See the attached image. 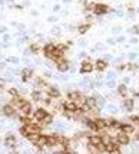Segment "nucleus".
<instances>
[{
    "mask_svg": "<svg viewBox=\"0 0 139 154\" xmlns=\"http://www.w3.org/2000/svg\"><path fill=\"white\" fill-rule=\"evenodd\" d=\"M2 114H3L5 117H7V118H15V117L17 115V109H16L15 107H12L10 104H5V105L2 107Z\"/></svg>",
    "mask_w": 139,
    "mask_h": 154,
    "instance_id": "obj_1",
    "label": "nucleus"
},
{
    "mask_svg": "<svg viewBox=\"0 0 139 154\" xmlns=\"http://www.w3.org/2000/svg\"><path fill=\"white\" fill-rule=\"evenodd\" d=\"M46 94H47L52 99H60V97H62L60 89H59L56 85H47V88H46Z\"/></svg>",
    "mask_w": 139,
    "mask_h": 154,
    "instance_id": "obj_2",
    "label": "nucleus"
},
{
    "mask_svg": "<svg viewBox=\"0 0 139 154\" xmlns=\"http://www.w3.org/2000/svg\"><path fill=\"white\" fill-rule=\"evenodd\" d=\"M19 111L22 112V115H26V117H29L32 112H33V107H32V102L30 101H26V99H23V102H22V105L19 107Z\"/></svg>",
    "mask_w": 139,
    "mask_h": 154,
    "instance_id": "obj_3",
    "label": "nucleus"
},
{
    "mask_svg": "<svg viewBox=\"0 0 139 154\" xmlns=\"http://www.w3.org/2000/svg\"><path fill=\"white\" fill-rule=\"evenodd\" d=\"M109 10H110V9H109L108 5H105V3H96V5H95V9H93V15L102 16V15L108 13Z\"/></svg>",
    "mask_w": 139,
    "mask_h": 154,
    "instance_id": "obj_4",
    "label": "nucleus"
},
{
    "mask_svg": "<svg viewBox=\"0 0 139 154\" xmlns=\"http://www.w3.org/2000/svg\"><path fill=\"white\" fill-rule=\"evenodd\" d=\"M33 75H35V71H33L32 68H23V69H22V72H20L22 82H23V84H26L27 81H30V79L33 78Z\"/></svg>",
    "mask_w": 139,
    "mask_h": 154,
    "instance_id": "obj_5",
    "label": "nucleus"
},
{
    "mask_svg": "<svg viewBox=\"0 0 139 154\" xmlns=\"http://www.w3.org/2000/svg\"><path fill=\"white\" fill-rule=\"evenodd\" d=\"M95 69V66H93V63L90 62V61H83L82 63H80V69H79V74H90L92 71Z\"/></svg>",
    "mask_w": 139,
    "mask_h": 154,
    "instance_id": "obj_6",
    "label": "nucleus"
},
{
    "mask_svg": "<svg viewBox=\"0 0 139 154\" xmlns=\"http://www.w3.org/2000/svg\"><path fill=\"white\" fill-rule=\"evenodd\" d=\"M33 120L35 121H37V122H40L46 115H47V111L45 109V108H36V109H33Z\"/></svg>",
    "mask_w": 139,
    "mask_h": 154,
    "instance_id": "obj_7",
    "label": "nucleus"
},
{
    "mask_svg": "<svg viewBox=\"0 0 139 154\" xmlns=\"http://www.w3.org/2000/svg\"><path fill=\"white\" fill-rule=\"evenodd\" d=\"M56 69L59 71V72H67L69 69H70V62H69V59H66V58H63L59 63H56Z\"/></svg>",
    "mask_w": 139,
    "mask_h": 154,
    "instance_id": "obj_8",
    "label": "nucleus"
},
{
    "mask_svg": "<svg viewBox=\"0 0 139 154\" xmlns=\"http://www.w3.org/2000/svg\"><path fill=\"white\" fill-rule=\"evenodd\" d=\"M5 145L9 147V148H16V145H17L16 137H15L13 134H7V135L5 137Z\"/></svg>",
    "mask_w": 139,
    "mask_h": 154,
    "instance_id": "obj_9",
    "label": "nucleus"
},
{
    "mask_svg": "<svg viewBox=\"0 0 139 154\" xmlns=\"http://www.w3.org/2000/svg\"><path fill=\"white\" fill-rule=\"evenodd\" d=\"M63 109H66V111H70V112H76L78 109H79V105L76 104V102H73V101H65L63 102Z\"/></svg>",
    "mask_w": 139,
    "mask_h": 154,
    "instance_id": "obj_10",
    "label": "nucleus"
},
{
    "mask_svg": "<svg viewBox=\"0 0 139 154\" xmlns=\"http://www.w3.org/2000/svg\"><path fill=\"white\" fill-rule=\"evenodd\" d=\"M116 143L118 144H123V145H126V144H129L130 143V138H129V135L128 134H125V132H119L118 135H116Z\"/></svg>",
    "mask_w": 139,
    "mask_h": 154,
    "instance_id": "obj_11",
    "label": "nucleus"
},
{
    "mask_svg": "<svg viewBox=\"0 0 139 154\" xmlns=\"http://www.w3.org/2000/svg\"><path fill=\"white\" fill-rule=\"evenodd\" d=\"M55 48H56V45H55V43H46V45L42 48V51H43V55H45L46 58H49V56L53 53Z\"/></svg>",
    "mask_w": 139,
    "mask_h": 154,
    "instance_id": "obj_12",
    "label": "nucleus"
},
{
    "mask_svg": "<svg viewBox=\"0 0 139 154\" xmlns=\"http://www.w3.org/2000/svg\"><path fill=\"white\" fill-rule=\"evenodd\" d=\"M46 143H47V135H46V134H40L39 138H37V141H36L33 145H36L37 148H45V147H46Z\"/></svg>",
    "mask_w": 139,
    "mask_h": 154,
    "instance_id": "obj_13",
    "label": "nucleus"
},
{
    "mask_svg": "<svg viewBox=\"0 0 139 154\" xmlns=\"http://www.w3.org/2000/svg\"><path fill=\"white\" fill-rule=\"evenodd\" d=\"M95 69L96 71H99V72H103L105 69H106V66H108V62L105 61V59H98L96 62H95Z\"/></svg>",
    "mask_w": 139,
    "mask_h": 154,
    "instance_id": "obj_14",
    "label": "nucleus"
},
{
    "mask_svg": "<svg viewBox=\"0 0 139 154\" xmlns=\"http://www.w3.org/2000/svg\"><path fill=\"white\" fill-rule=\"evenodd\" d=\"M35 86H36V89L47 88V82L45 81V78H42V76H37V78L35 79Z\"/></svg>",
    "mask_w": 139,
    "mask_h": 154,
    "instance_id": "obj_15",
    "label": "nucleus"
},
{
    "mask_svg": "<svg viewBox=\"0 0 139 154\" xmlns=\"http://www.w3.org/2000/svg\"><path fill=\"white\" fill-rule=\"evenodd\" d=\"M85 104L92 109V108H98V99H96V97L93 95V97H86V101H85Z\"/></svg>",
    "mask_w": 139,
    "mask_h": 154,
    "instance_id": "obj_16",
    "label": "nucleus"
},
{
    "mask_svg": "<svg viewBox=\"0 0 139 154\" xmlns=\"http://www.w3.org/2000/svg\"><path fill=\"white\" fill-rule=\"evenodd\" d=\"M92 120L95 121V124H96V127L99 128V131L108 127V121H106V120H103V118H99V117H96V118H92Z\"/></svg>",
    "mask_w": 139,
    "mask_h": 154,
    "instance_id": "obj_17",
    "label": "nucleus"
},
{
    "mask_svg": "<svg viewBox=\"0 0 139 154\" xmlns=\"http://www.w3.org/2000/svg\"><path fill=\"white\" fill-rule=\"evenodd\" d=\"M119 130H120V132H125V134H128V135H129L130 132H133V131H135L133 125H130V124H120Z\"/></svg>",
    "mask_w": 139,
    "mask_h": 154,
    "instance_id": "obj_18",
    "label": "nucleus"
},
{
    "mask_svg": "<svg viewBox=\"0 0 139 154\" xmlns=\"http://www.w3.org/2000/svg\"><path fill=\"white\" fill-rule=\"evenodd\" d=\"M89 144H92V145H95V147H98L100 143H103V140H102V137H99V135H89Z\"/></svg>",
    "mask_w": 139,
    "mask_h": 154,
    "instance_id": "obj_19",
    "label": "nucleus"
},
{
    "mask_svg": "<svg viewBox=\"0 0 139 154\" xmlns=\"http://www.w3.org/2000/svg\"><path fill=\"white\" fill-rule=\"evenodd\" d=\"M133 107H135V102H133V99H130V98H126V99H123V108H125L126 111H132V109H133Z\"/></svg>",
    "mask_w": 139,
    "mask_h": 154,
    "instance_id": "obj_20",
    "label": "nucleus"
},
{
    "mask_svg": "<svg viewBox=\"0 0 139 154\" xmlns=\"http://www.w3.org/2000/svg\"><path fill=\"white\" fill-rule=\"evenodd\" d=\"M30 97H32V99L35 102H40V99H42V91L40 89H35V91H32Z\"/></svg>",
    "mask_w": 139,
    "mask_h": 154,
    "instance_id": "obj_21",
    "label": "nucleus"
},
{
    "mask_svg": "<svg viewBox=\"0 0 139 154\" xmlns=\"http://www.w3.org/2000/svg\"><path fill=\"white\" fill-rule=\"evenodd\" d=\"M89 29H90V23H82V25L78 26V32H79L80 35H85Z\"/></svg>",
    "mask_w": 139,
    "mask_h": 154,
    "instance_id": "obj_22",
    "label": "nucleus"
},
{
    "mask_svg": "<svg viewBox=\"0 0 139 154\" xmlns=\"http://www.w3.org/2000/svg\"><path fill=\"white\" fill-rule=\"evenodd\" d=\"M27 49H29V51H30V53H33V55H37V53L42 51V49H40V46H39L36 42H35V43H30Z\"/></svg>",
    "mask_w": 139,
    "mask_h": 154,
    "instance_id": "obj_23",
    "label": "nucleus"
},
{
    "mask_svg": "<svg viewBox=\"0 0 139 154\" xmlns=\"http://www.w3.org/2000/svg\"><path fill=\"white\" fill-rule=\"evenodd\" d=\"M52 122H53V115L47 112V115H46V117H45V118H43V120H42L39 124L43 127V125H49V124H52Z\"/></svg>",
    "mask_w": 139,
    "mask_h": 154,
    "instance_id": "obj_24",
    "label": "nucleus"
},
{
    "mask_svg": "<svg viewBox=\"0 0 139 154\" xmlns=\"http://www.w3.org/2000/svg\"><path fill=\"white\" fill-rule=\"evenodd\" d=\"M7 92H9V95H10L12 98H20V97H22V95H20V92H19V89H16L15 86L9 88V89H7Z\"/></svg>",
    "mask_w": 139,
    "mask_h": 154,
    "instance_id": "obj_25",
    "label": "nucleus"
},
{
    "mask_svg": "<svg viewBox=\"0 0 139 154\" xmlns=\"http://www.w3.org/2000/svg\"><path fill=\"white\" fill-rule=\"evenodd\" d=\"M118 94H119L120 97H126V95H128V88H126L125 84H122V85L118 86Z\"/></svg>",
    "mask_w": 139,
    "mask_h": 154,
    "instance_id": "obj_26",
    "label": "nucleus"
},
{
    "mask_svg": "<svg viewBox=\"0 0 139 154\" xmlns=\"http://www.w3.org/2000/svg\"><path fill=\"white\" fill-rule=\"evenodd\" d=\"M106 121H108V127H113V128H119L120 127V122L118 120H115V118H109Z\"/></svg>",
    "mask_w": 139,
    "mask_h": 154,
    "instance_id": "obj_27",
    "label": "nucleus"
},
{
    "mask_svg": "<svg viewBox=\"0 0 139 154\" xmlns=\"http://www.w3.org/2000/svg\"><path fill=\"white\" fill-rule=\"evenodd\" d=\"M19 121L23 124V125H26V124H30V122H33L29 117H26V115H22V117H19Z\"/></svg>",
    "mask_w": 139,
    "mask_h": 154,
    "instance_id": "obj_28",
    "label": "nucleus"
},
{
    "mask_svg": "<svg viewBox=\"0 0 139 154\" xmlns=\"http://www.w3.org/2000/svg\"><path fill=\"white\" fill-rule=\"evenodd\" d=\"M56 48H57L59 51H62V52H65V53H66V52L69 51V46H67L66 43H57V45H56Z\"/></svg>",
    "mask_w": 139,
    "mask_h": 154,
    "instance_id": "obj_29",
    "label": "nucleus"
},
{
    "mask_svg": "<svg viewBox=\"0 0 139 154\" xmlns=\"http://www.w3.org/2000/svg\"><path fill=\"white\" fill-rule=\"evenodd\" d=\"M39 135H40V134H30V135L27 137V140H29V141H30L32 144H35V143L37 141V138H39Z\"/></svg>",
    "mask_w": 139,
    "mask_h": 154,
    "instance_id": "obj_30",
    "label": "nucleus"
},
{
    "mask_svg": "<svg viewBox=\"0 0 139 154\" xmlns=\"http://www.w3.org/2000/svg\"><path fill=\"white\" fill-rule=\"evenodd\" d=\"M7 62H12V63L17 65V63L20 62V59H19L17 56H9V58H7Z\"/></svg>",
    "mask_w": 139,
    "mask_h": 154,
    "instance_id": "obj_31",
    "label": "nucleus"
},
{
    "mask_svg": "<svg viewBox=\"0 0 139 154\" xmlns=\"http://www.w3.org/2000/svg\"><path fill=\"white\" fill-rule=\"evenodd\" d=\"M50 33H52V35H55V36H59V35H60V28H59V26H55V28H52Z\"/></svg>",
    "mask_w": 139,
    "mask_h": 154,
    "instance_id": "obj_32",
    "label": "nucleus"
},
{
    "mask_svg": "<svg viewBox=\"0 0 139 154\" xmlns=\"http://www.w3.org/2000/svg\"><path fill=\"white\" fill-rule=\"evenodd\" d=\"M10 39H12L10 35H9V33H5V35H3V45H9V43H10Z\"/></svg>",
    "mask_w": 139,
    "mask_h": 154,
    "instance_id": "obj_33",
    "label": "nucleus"
},
{
    "mask_svg": "<svg viewBox=\"0 0 139 154\" xmlns=\"http://www.w3.org/2000/svg\"><path fill=\"white\" fill-rule=\"evenodd\" d=\"M125 66H126L128 71H136L138 69V65H135V63H126Z\"/></svg>",
    "mask_w": 139,
    "mask_h": 154,
    "instance_id": "obj_34",
    "label": "nucleus"
},
{
    "mask_svg": "<svg viewBox=\"0 0 139 154\" xmlns=\"http://www.w3.org/2000/svg\"><path fill=\"white\" fill-rule=\"evenodd\" d=\"M95 5H96V3H86V6H85V10H92V12H93V9H95Z\"/></svg>",
    "mask_w": 139,
    "mask_h": 154,
    "instance_id": "obj_35",
    "label": "nucleus"
},
{
    "mask_svg": "<svg viewBox=\"0 0 139 154\" xmlns=\"http://www.w3.org/2000/svg\"><path fill=\"white\" fill-rule=\"evenodd\" d=\"M108 109H109L110 112H113V114H115V112H118V108H116L115 105H109V107H108Z\"/></svg>",
    "mask_w": 139,
    "mask_h": 154,
    "instance_id": "obj_36",
    "label": "nucleus"
},
{
    "mask_svg": "<svg viewBox=\"0 0 139 154\" xmlns=\"http://www.w3.org/2000/svg\"><path fill=\"white\" fill-rule=\"evenodd\" d=\"M130 32H133V33H138V35H139V25L133 26V29H130Z\"/></svg>",
    "mask_w": 139,
    "mask_h": 154,
    "instance_id": "obj_37",
    "label": "nucleus"
},
{
    "mask_svg": "<svg viewBox=\"0 0 139 154\" xmlns=\"http://www.w3.org/2000/svg\"><path fill=\"white\" fill-rule=\"evenodd\" d=\"M0 33H2V35L7 33V28H6V26H2V28H0Z\"/></svg>",
    "mask_w": 139,
    "mask_h": 154,
    "instance_id": "obj_38",
    "label": "nucleus"
},
{
    "mask_svg": "<svg viewBox=\"0 0 139 154\" xmlns=\"http://www.w3.org/2000/svg\"><path fill=\"white\" fill-rule=\"evenodd\" d=\"M59 10H60V5H55V6H53V12H55V13H57Z\"/></svg>",
    "mask_w": 139,
    "mask_h": 154,
    "instance_id": "obj_39",
    "label": "nucleus"
},
{
    "mask_svg": "<svg viewBox=\"0 0 139 154\" xmlns=\"http://www.w3.org/2000/svg\"><path fill=\"white\" fill-rule=\"evenodd\" d=\"M113 78H115V72H109V74H108V79H109V81H112Z\"/></svg>",
    "mask_w": 139,
    "mask_h": 154,
    "instance_id": "obj_40",
    "label": "nucleus"
},
{
    "mask_svg": "<svg viewBox=\"0 0 139 154\" xmlns=\"http://www.w3.org/2000/svg\"><path fill=\"white\" fill-rule=\"evenodd\" d=\"M109 154H122V153H120V150H119V148H115V150H112Z\"/></svg>",
    "mask_w": 139,
    "mask_h": 154,
    "instance_id": "obj_41",
    "label": "nucleus"
},
{
    "mask_svg": "<svg viewBox=\"0 0 139 154\" xmlns=\"http://www.w3.org/2000/svg\"><path fill=\"white\" fill-rule=\"evenodd\" d=\"M52 76H53V75H52L50 71H46V72H45V78H52Z\"/></svg>",
    "mask_w": 139,
    "mask_h": 154,
    "instance_id": "obj_42",
    "label": "nucleus"
},
{
    "mask_svg": "<svg viewBox=\"0 0 139 154\" xmlns=\"http://www.w3.org/2000/svg\"><path fill=\"white\" fill-rule=\"evenodd\" d=\"M106 85H108L109 88H112V86H115V82H113V81H108V82H106Z\"/></svg>",
    "mask_w": 139,
    "mask_h": 154,
    "instance_id": "obj_43",
    "label": "nucleus"
},
{
    "mask_svg": "<svg viewBox=\"0 0 139 154\" xmlns=\"http://www.w3.org/2000/svg\"><path fill=\"white\" fill-rule=\"evenodd\" d=\"M6 66H7L6 62H0V69H6Z\"/></svg>",
    "mask_w": 139,
    "mask_h": 154,
    "instance_id": "obj_44",
    "label": "nucleus"
},
{
    "mask_svg": "<svg viewBox=\"0 0 139 154\" xmlns=\"http://www.w3.org/2000/svg\"><path fill=\"white\" fill-rule=\"evenodd\" d=\"M57 20V16H50L49 18V22H56Z\"/></svg>",
    "mask_w": 139,
    "mask_h": 154,
    "instance_id": "obj_45",
    "label": "nucleus"
},
{
    "mask_svg": "<svg viewBox=\"0 0 139 154\" xmlns=\"http://www.w3.org/2000/svg\"><path fill=\"white\" fill-rule=\"evenodd\" d=\"M55 154H67V151H66V150H59V151H56Z\"/></svg>",
    "mask_w": 139,
    "mask_h": 154,
    "instance_id": "obj_46",
    "label": "nucleus"
},
{
    "mask_svg": "<svg viewBox=\"0 0 139 154\" xmlns=\"http://www.w3.org/2000/svg\"><path fill=\"white\" fill-rule=\"evenodd\" d=\"M23 53H25V56H29V55H30V51H29V49H25Z\"/></svg>",
    "mask_w": 139,
    "mask_h": 154,
    "instance_id": "obj_47",
    "label": "nucleus"
},
{
    "mask_svg": "<svg viewBox=\"0 0 139 154\" xmlns=\"http://www.w3.org/2000/svg\"><path fill=\"white\" fill-rule=\"evenodd\" d=\"M136 56H138L136 53H130V55H129V59H136Z\"/></svg>",
    "mask_w": 139,
    "mask_h": 154,
    "instance_id": "obj_48",
    "label": "nucleus"
},
{
    "mask_svg": "<svg viewBox=\"0 0 139 154\" xmlns=\"http://www.w3.org/2000/svg\"><path fill=\"white\" fill-rule=\"evenodd\" d=\"M79 45H80V46H86V42H85V41H79Z\"/></svg>",
    "mask_w": 139,
    "mask_h": 154,
    "instance_id": "obj_49",
    "label": "nucleus"
},
{
    "mask_svg": "<svg viewBox=\"0 0 139 154\" xmlns=\"http://www.w3.org/2000/svg\"><path fill=\"white\" fill-rule=\"evenodd\" d=\"M123 41H125L123 36H119V38H118V42H123Z\"/></svg>",
    "mask_w": 139,
    "mask_h": 154,
    "instance_id": "obj_50",
    "label": "nucleus"
},
{
    "mask_svg": "<svg viewBox=\"0 0 139 154\" xmlns=\"http://www.w3.org/2000/svg\"><path fill=\"white\" fill-rule=\"evenodd\" d=\"M85 56H86L85 52H80V53H79V58H85Z\"/></svg>",
    "mask_w": 139,
    "mask_h": 154,
    "instance_id": "obj_51",
    "label": "nucleus"
},
{
    "mask_svg": "<svg viewBox=\"0 0 139 154\" xmlns=\"http://www.w3.org/2000/svg\"><path fill=\"white\" fill-rule=\"evenodd\" d=\"M108 43H109V45H113V43H115V41H113V39H109V41H108Z\"/></svg>",
    "mask_w": 139,
    "mask_h": 154,
    "instance_id": "obj_52",
    "label": "nucleus"
},
{
    "mask_svg": "<svg viewBox=\"0 0 139 154\" xmlns=\"http://www.w3.org/2000/svg\"><path fill=\"white\" fill-rule=\"evenodd\" d=\"M136 42H138V39H135V38H133V39H130V43H136Z\"/></svg>",
    "mask_w": 139,
    "mask_h": 154,
    "instance_id": "obj_53",
    "label": "nucleus"
},
{
    "mask_svg": "<svg viewBox=\"0 0 139 154\" xmlns=\"http://www.w3.org/2000/svg\"><path fill=\"white\" fill-rule=\"evenodd\" d=\"M79 3H82V5H86V0H79Z\"/></svg>",
    "mask_w": 139,
    "mask_h": 154,
    "instance_id": "obj_54",
    "label": "nucleus"
},
{
    "mask_svg": "<svg viewBox=\"0 0 139 154\" xmlns=\"http://www.w3.org/2000/svg\"><path fill=\"white\" fill-rule=\"evenodd\" d=\"M67 154H78V151H67Z\"/></svg>",
    "mask_w": 139,
    "mask_h": 154,
    "instance_id": "obj_55",
    "label": "nucleus"
},
{
    "mask_svg": "<svg viewBox=\"0 0 139 154\" xmlns=\"http://www.w3.org/2000/svg\"><path fill=\"white\" fill-rule=\"evenodd\" d=\"M63 3H70V0H63Z\"/></svg>",
    "mask_w": 139,
    "mask_h": 154,
    "instance_id": "obj_56",
    "label": "nucleus"
},
{
    "mask_svg": "<svg viewBox=\"0 0 139 154\" xmlns=\"http://www.w3.org/2000/svg\"><path fill=\"white\" fill-rule=\"evenodd\" d=\"M10 154H19V153H17V151H12Z\"/></svg>",
    "mask_w": 139,
    "mask_h": 154,
    "instance_id": "obj_57",
    "label": "nucleus"
}]
</instances>
